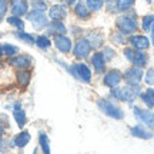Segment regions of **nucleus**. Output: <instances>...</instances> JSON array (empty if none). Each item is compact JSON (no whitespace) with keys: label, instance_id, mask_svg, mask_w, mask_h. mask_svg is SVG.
<instances>
[{"label":"nucleus","instance_id":"18","mask_svg":"<svg viewBox=\"0 0 154 154\" xmlns=\"http://www.w3.org/2000/svg\"><path fill=\"white\" fill-rule=\"evenodd\" d=\"M13 117H14L17 126L20 127V128H23V127L26 126L27 117H26V113H24V110L22 109V104H20V103H16V104H14V109H13Z\"/></svg>","mask_w":154,"mask_h":154},{"label":"nucleus","instance_id":"39","mask_svg":"<svg viewBox=\"0 0 154 154\" xmlns=\"http://www.w3.org/2000/svg\"><path fill=\"white\" fill-rule=\"evenodd\" d=\"M150 33H151V38L150 40H151V44L154 46V24H153V27L150 29Z\"/></svg>","mask_w":154,"mask_h":154},{"label":"nucleus","instance_id":"28","mask_svg":"<svg viewBox=\"0 0 154 154\" xmlns=\"http://www.w3.org/2000/svg\"><path fill=\"white\" fill-rule=\"evenodd\" d=\"M7 23L10 24V26H13L14 29H17V30H23L24 29V22H23L22 19H20V16H10L7 17Z\"/></svg>","mask_w":154,"mask_h":154},{"label":"nucleus","instance_id":"44","mask_svg":"<svg viewBox=\"0 0 154 154\" xmlns=\"http://www.w3.org/2000/svg\"><path fill=\"white\" fill-rule=\"evenodd\" d=\"M101 2H104V0H101Z\"/></svg>","mask_w":154,"mask_h":154},{"label":"nucleus","instance_id":"12","mask_svg":"<svg viewBox=\"0 0 154 154\" xmlns=\"http://www.w3.org/2000/svg\"><path fill=\"white\" fill-rule=\"evenodd\" d=\"M130 134L133 137L141 138V140H150L154 137V131L149 127H146L144 124H137V126L130 127Z\"/></svg>","mask_w":154,"mask_h":154},{"label":"nucleus","instance_id":"23","mask_svg":"<svg viewBox=\"0 0 154 154\" xmlns=\"http://www.w3.org/2000/svg\"><path fill=\"white\" fill-rule=\"evenodd\" d=\"M17 83L20 87H27L30 83V73L26 69H22L20 72L17 73Z\"/></svg>","mask_w":154,"mask_h":154},{"label":"nucleus","instance_id":"33","mask_svg":"<svg viewBox=\"0 0 154 154\" xmlns=\"http://www.w3.org/2000/svg\"><path fill=\"white\" fill-rule=\"evenodd\" d=\"M84 2H86L87 7H88V9H90L91 11L100 10V9L103 7V3H104V2H101V0H84Z\"/></svg>","mask_w":154,"mask_h":154},{"label":"nucleus","instance_id":"15","mask_svg":"<svg viewBox=\"0 0 154 154\" xmlns=\"http://www.w3.org/2000/svg\"><path fill=\"white\" fill-rule=\"evenodd\" d=\"M90 61H91V66L94 67V72L96 73L101 74V73L106 72V63H107V61H106L104 56H103L101 51H96V53L91 56Z\"/></svg>","mask_w":154,"mask_h":154},{"label":"nucleus","instance_id":"26","mask_svg":"<svg viewBox=\"0 0 154 154\" xmlns=\"http://www.w3.org/2000/svg\"><path fill=\"white\" fill-rule=\"evenodd\" d=\"M38 144H40L42 151H43L44 154L50 153V140L46 133H40V136H38Z\"/></svg>","mask_w":154,"mask_h":154},{"label":"nucleus","instance_id":"19","mask_svg":"<svg viewBox=\"0 0 154 154\" xmlns=\"http://www.w3.org/2000/svg\"><path fill=\"white\" fill-rule=\"evenodd\" d=\"M147 63H149V54H147L144 50H136L134 57H133V61H131L133 66L144 69V67L147 66Z\"/></svg>","mask_w":154,"mask_h":154},{"label":"nucleus","instance_id":"20","mask_svg":"<svg viewBox=\"0 0 154 154\" xmlns=\"http://www.w3.org/2000/svg\"><path fill=\"white\" fill-rule=\"evenodd\" d=\"M86 38H87V42L91 49H99V47H101V44H103V34L99 33L97 30H93V32L87 33Z\"/></svg>","mask_w":154,"mask_h":154},{"label":"nucleus","instance_id":"4","mask_svg":"<svg viewBox=\"0 0 154 154\" xmlns=\"http://www.w3.org/2000/svg\"><path fill=\"white\" fill-rule=\"evenodd\" d=\"M67 69H69V72L73 77H76L77 80H80L82 83H86V84L91 83L93 73L86 63H73L72 66L67 67Z\"/></svg>","mask_w":154,"mask_h":154},{"label":"nucleus","instance_id":"27","mask_svg":"<svg viewBox=\"0 0 154 154\" xmlns=\"http://www.w3.org/2000/svg\"><path fill=\"white\" fill-rule=\"evenodd\" d=\"M34 44L37 46L38 49L46 50V49H49L50 46H51V42L49 40L47 36H38V37L34 38Z\"/></svg>","mask_w":154,"mask_h":154},{"label":"nucleus","instance_id":"31","mask_svg":"<svg viewBox=\"0 0 154 154\" xmlns=\"http://www.w3.org/2000/svg\"><path fill=\"white\" fill-rule=\"evenodd\" d=\"M138 97H140V100H141L149 109H154V99L147 93V91H144V93L141 91V93L138 94Z\"/></svg>","mask_w":154,"mask_h":154},{"label":"nucleus","instance_id":"35","mask_svg":"<svg viewBox=\"0 0 154 154\" xmlns=\"http://www.w3.org/2000/svg\"><path fill=\"white\" fill-rule=\"evenodd\" d=\"M144 83L147 86H154V69H149L147 72L144 73Z\"/></svg>","mask_w":154,"mask_h":154},{"label":"nucleus","instance_id":"34","mask_svg":"<svg viewBox=\"0 0 154 154\" xmlns=\"http://www.w3.org/2000/svg\"><path fill=\"white\" fill-rule=\"evenodd\" d=\"M30 6L33 7L34 10H42V11L47 10V3L44 0H30Z\"/></svg>","mask_w":154,"mask_h":154},{"label":"nucleus","instance_id":"41","mask_svg":"<svg viewBox=\"0 0 154 154\" xmlns=\"http://www.w3.org/2000/svg\"><path fill=\"white\" fill-rule=\"evenodd\" d=\"M66 3L72 6V5H74V3H76V0H66Z\"/></svg>","mask_w":154,"mask_h":154},{"label":"nucleus","instance_id":"29","mask_svg":"<svg viewBox=\"0 0 154 154\" xmlns=\"http://www.w3.org/2000/svg\"><path fill=\"white\" fill-rule=\"evenodd\" d=\"M154 24V14H147L141 19V30L143 32H150V29Z\"/></svg>","mask_w":154,"mask_h":154},{"label":"nucleus","instance_id":"42","mask_svg":"<svg viewBox=\"0 0 154 154\" xmlns=\"http://www.w3.org/2000/svg\"><path fill=\"white\" fill-rule=\"evenodd\" d=\"M3 134H5V128H3V127L0 126V137H2Z\"/></svg>","mask_w":154,"mask_h":154},{"label":"nucleus","instance_id":"30","mask_svg":"<svg viewBox=\"0 0 154 154\" xmlns=\"http://www.w3.org/2000/svg\"><path fill=\"white\" fill-rule=\"evenodd\" d=\"M14 36H16L17 38L23 40L24 43L34 44V37H33V36H32V34H29V33H24L23 30H19V32H16V33H14Z\"/></svg>","mask_w":154,"mask_h":154},{"label":"nucleus","instance_id":"24","mask_svg":"<svg viewBox=\"0 0 154 154\" xmlns=\"http://www.w3.org/2000/svg\"><path fill=\"white\" fill-rule=\"evenodd\" d=\"M134 2H136V0H116V7H117V11L126 13V11L131 10Z\"/></svg>","mask_w":154,"mask_h":154},{"label":"nucleus","instance_id":"37","mask_svg":"<svg viewBox=\"0 0 154 154\" xmlns=\"http://www.w3.org/2000/svg\"><path fill=\"white\" fill-rule=\"evenodd\" d=\"M134 53H136V49H133V47H126V49L123 50V54H124V57H126V59L130 61V63L133 61Z\"/></svg>","mask_w":154,"mask_h":154},{"label":"nucleus","instance_id":"17","mask_svg":"<svg viewBox=\"0 0 154 154\" xmlns=\"http://www.w3.org/2000/svg\"><path fill=\"white\" fill-rule=\"evenodd\" d=\"M10 63L13 67H17V69H27L30 64H32V59L26 54H20V56H14V57H11L10 59Z\"/></svg>","mask_w":154,"mask_h":154},{"label":"nucleus","instance_id":"9","mask_svg":"<svg viewBox=\"0 0 154 154\" xmlns=\"http://www.w3.org/2000/svg\"><path fill=\"white\" fill-rule=\"evenodd\" d=\"M144 77L143 69L137 66H133L130 69H127L126 72L123 73V79L126 80L127 84H140Z\"/></svg>","mask_w":154,"mask_h":154},{"label":"nucleus","instance_id":"21","mask_svg":"<svg viewBox=\"0 0 154 154\" xmlns=\"http://www.w3.org/2000/svg\"><path fill=\"white\" fill-rule=\"evenodd\" d=\"M47 34H53V36H59V34H66L67 29L63 22H51L47 24Z\"/></svg>","mask_w":154,"mask_h":154},{"label":"nucleus","instance_id":"40","mask_svg":"<svg viewBox=\"0 0 154 154\" xmlns=\"http://www.w3.org/2000/svg\"><path fill=\"white\" fill-rule=\"evenodd\" d=\"M146 91H147V93H149L150 96H151V97L154 99V88H153V87H149L147 90H146Z\"/></svg>","mask_w":154,"mask_h":154},{"label":"nucleus","instance_id":"22","mask_svg":"<svg viewBox=\"0 0 154 154\" xmlns=\"http://www.w3.org/2000/svg\"><path fill=\"white\" fill-rule=\"evenodd\" d=\"M30 138H32L30 133H29V131H22V133H19L16 137H14L13 143H14V146H16V147L23 149V147H26V146L30 143Z\"/></svg>","mask_w":154,"mask_h":154},{"label":"nucleus","instance_id":"7","mask_svg":"<svg viewBox=\"0 0 154 154\" xmlns=\"http://www.w3.org/2000/svg\"><path fill=\"white\" fill-rule=\"evenodd\" d=\"M121 80H123V73H121L119 69H111V70H109V72L104 74V77H103L104 86L109 87L110 90L119 87Z\"/></svg>","mask_w":154,"mask_h":154},{"label":"nucleus","instance_id":"2","mask_svg":"<svg viewBox=\"0 0 154 154\" xmlns=\"http://www.w3.org/2000/svg\"><path fill=\"white\" fill-rule=\"evenodd\" d=\"M116 27L117 30L123 33L124 36L134 34L138 30V22L136 14H121L116 20Z\"/></svg>","mask_w":154,"mask_h":154},{"label":"nucleus","instance_id":"8","mask_svg":"<svg viewBox=\"0 0 154 154\" xmlns=\"http://www.w3.org/2000/svg\"><path fill=\"white\" fill-rule=\"evenodd\" d=\"M90 51H91V47H90V44H88L87 38H79L74 44V47H73V54L76 59H80V60H84V59H87L88 56H90Z\"/></svg>","mask_w":154,"mask_h":154},{"label":"nucleus","instance_id":"32","mask_svg":"<svg viewBox=\"0 0 154 154\" xmlns=\"http://www.w3.org/2000/svg\"><path fill=\"white\" fill-rule=\"evenodd\" d=\"M110 38H111V42H113V43H114V44H119V46H123V44L127 43V40H126V37H124V34L120 33L119 30L111 34Z\"/></svg>","mask_w":154,"mask_h":154},{"label":"nucleus","instance_id":"43","mask_svg":"<svg viewBox=\"0 0 154 154\" xmlns=\"http://www.w3.org/2000/svg\"><path fill=\"white\" fill-rule=\"evenodd\" d=\"M144 2H146V3H149V5H150V3H151L153 0H144Z\"/></svg>","mask_w":154,"mask_h":154},{"label":"nucleus","instance_id":"10","mask_svg":"<svg viewBox=\"0 0 154 154\" xmlns=\"http://www.w3.org/2000/svg\"><path fill=\"white\" fill-rule=\"evenodd\" d=\"M130 46H131L133 49L136 50H147L150 47V38L147 36H144V34H130V37L127 40Z\"/></svg>","mask_w":154,"mask_h":154},{"label":"nucleus","instance_id":"5","mask_svg":"<svg viewBox=\"0 0 154 154\" xmlns=\"http://www.w3.org/2000/svg\"><path fill=\"white\" fill-rule=\"evenodd\" d=\"M133 114L141 124H144L146 127H149L151 130H154V111L151 109H141L138 106L133 107Z\"/></svg>","mask_w":154,"mask_h":154},{"label":"nucleus","instance_id":"38","mask_svg":"<svg viewBox=\"0 0 154 154\" xmlns=\"http://www.w3.org/2000/svg\"><path fill=\"white\" fill-rule=\"evenodd\" d=\"M7 0H0V22L3 20V17L6 16V11H7Z\"/></svg>","mask_w":154,"mask_h":154},{"label":"nucleus","instance_id":"16","mask_svg":"<svg viewBox=\"0 0 154 154\" xmlns=\"http://www.w3.org/2000/svg\"><path fill=\"white\" fill-rule=\"evenodd\" d=\"M90 11L91 10L87 7L84 0H79L77 3H74V14H76V17H79V19H82V20L90 19Z\"/></svg>","mask_w":154,"mask_h":154},{"label":"nucleus","instance_id":"14","mask_svg":"<svg viewBox=\"0 0 154 154\" xmlns=\"http://www.w3.org/2000/svg\"><path fill=\"white\" fill-rule=\"evenodd\" d=\"M10 10L14 16H24L29 11L27 0H10Z\"/></svg>","mask_w":154,"mask_h":154},{"label":"nucleus","instance_id":"13","mask_svg":"<svg viewBox=\"0 0 154 154\" xmlns=\"http://www.w3.org/2000/svg\"><path fill=\"white\" fill-rule=\"evenodd\" d=\"M67 17V7L64 5H53L49 9V19L51 22H63Z\"/></svg>","mask_w":154,"mask_h":154},{"label":"nucleus","instance_id":"36","mask_svg":"<svg viewBox=\"0 0 154 154\" xmlns=\"http://www.w3.org/2000/svg\"><path fill=\"white\" fill-rule=\"evenodd\" d=\"M103 56H104V59H106V61H110V60H113L114 59V56H116V51H114V49H111L110 46H106L104 49H103Z\"/></svg>","mask_w":154,"mask_h":154},{"label":"nucleus","instance_id":"11","mask_svg":"<svg viewBox=\"0 0 154 154\" xmlns=\"http://www.w3.org/2000/svg\"><path fill=\"white\" fill-rule=\"evenodd\" d=\"M54 46H56V49L59 50L60 53L67 54V53H70L72 49H73L72 38L67 37L66 34H59V36H54Z\"/></svg>","mask_w":154,"mask_h":154},{"label":"nucleus","instance_id":"3","mask_svg":"<svg viewBox=\"0 0 154 154\" xmlns=\"http://www.w3.org/2000/svg\"><path fill=\"white\" fill-rule=\"evenodd\" d=\"M97 107L101 113H104L107 117L114 119V120H123L124 119V111L121 110L117 104L107 99H100L97 100Z\"/></svg>","mask_w":154,"mask_h":154},{"label":"nucleus","instance_id":"1","mask_svg":"<svg viewBox=\"0 0 154 154\" xmlns=\"http://www.w3.org/2000/svg\"><path fill=\"white\" fill-rule=\"evenodd\" d=\"M141 93V86L140 84H127L126 87H116L111 90V97L116 100H120L124 103L131 104L133 101L136 100V97H138V94Z\"/></svg>","mask_w":154,"mask_h":154},{"label":"nucleus","instance_id":"6","mask_svg":"<svg viewBox=\"0 0 154 154\" xmlns=\"http://www.w3.org/2000/svg\"><path fill=\"white\" fill-rule=\"evenodd\" d=\"M27 20L34 26L36 30H42V29H46L47 24H49V19L46 17L44 11L42 10H32L27 11Z\"/></svg>","mask_w":154,"mask_h":154},{"label":"nucleus","instance_id":"25","mask_svg":"<svg viewBox=\"0 0 154 154\" xmlns=\"http://www.w3.org/2000/svg\"><path fill=\"white\" fill-rule=\"evenodd\" d=\"M0 53L3 56H7V57H13L19 53V47L13 46V44H2L0 46Z\"/></svg>","mask_w":154,"mask_h":154}]
</instances>
